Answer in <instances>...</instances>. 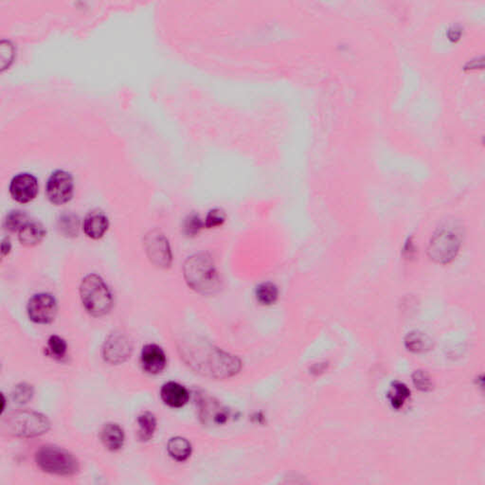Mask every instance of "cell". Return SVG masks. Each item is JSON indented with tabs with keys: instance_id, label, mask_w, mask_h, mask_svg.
<instances>
[{
	"instance_id": "cell-31",
	"label": "cell",
	"mask_w": 485,
	"mask_h": 485,
	"mask_svg": "<svg viewBox=\"0 0 485 485\" xmlns=\"http://www.w3.org/2000/svg\"><path fill=\"white\" fill-rule=\"evenodd\" d=\"M405 252L407 253L408 257H412L413 253H415V247L413 246L412 241L408 242Z\"/></svg>"
},
{
	"instance_id": "cell-1",
	"label": "cell",
	"mask_w": 485,
	"mask_h": 485,
	"mask_svg": "<svg viewBox=\"0 0 485 485\" xmlns=\"http://www.w3.org/2000/svg\"><path fill=\"white\" fill-rule=\"evenodd\" d=\"M178 351L180 358L190 370L210 380H227L241 371L242 362L236 356L207 341H182Z\"/></svg>"
},
{
	"instance_id": "cell-4",
	"label": "cell",
	"mask_w": 485,
	"mask_h": 485,
	"mask_svg": "<svg viewBox=\"0 0 485 485\" xmlns=\"http://www.w3.org/2000/svg\"><path fill=\"white\" fill-rule=\"evenodd\" d=\"M80 298L85 310L94 318L108 315L112 310V293L103 279L97 274H88L82 279Z\"/></svg>"
},
{
	"instance_id": "cell-5",
	"label": "cell",
	"mask_w": 485,
	"mask_h": 485,
	"mask_svg": "<svg viewBox=\"0 0 485 485\" xmlns=\"http://www.w3.org/2000/svg\"><path fill=\"white\" fill-rule=\"evenodd\" d=\"M38 469L54 476L73 477L80 471V462L73 453L63 447L47 445L36 453Z\"/></svg>"
},
{
	"instance_id": "cell-12",
	"label": "cell",
	"mask_w": 485,
	"mask_h": 485,
	"mask_svg": "<svg viewBox=\"0 0 485 485\" xmlns=\"http://www.w3.org/2000/svg\"><path fill=\"white\" fill-rule=\"evenodd\" d=\"M142 370L149 375H160L167 366V356L163 349L155 343L146 344L140 353Z\"/></svg>"
},
{
	"instance_id": "cell-2",
	"label": "cell",
	"mask_w": 485,
	"mask_h": 485,
	"mask_svg": "<svg viewBox=\"0 0 485 485\" xmlns=\"http://www.w3.org/2000/svg\"><path fill=\"white\" fill-rule=\"evenodd\" d=\"M183 276L192 290L203 296H214L222 288V281L214 260L206 252L188 257Z\"/></svg>"
},
{
	"instance_id": "cell-29",
	"label": "cell",
	"mask_w": 485,
	"mask_h": 485,
	"mask_svg": "<svg viewBox=\"0 0 485 485\" xmlns=\"http://www.w3.org/2000/svg\"><path fill=\"white\" fill-rule=\"evenodd\" d=\"M225 221V215L220 210H210L209 214L207 215L205 220V227L207 229H212L221 226Z\"/></svg>"
},
{
	"instance_id": "cell-10",
	"label": "cell",
	"mask_w": 485,
	"mask_h": 485,
	"mask_svg": "<svg viewBox=\"0 0 485 485\" xmlns=\"http://www.w3.org/2000/svg\"><path fill=\"white\" fill-rule=\"evenodd\" d=\"M46 194L49 202L56 206H61L71 201L74 194L73 175L66 171H54L47 182Z\"/></svg>"
},
{
	"instance_id": "cell-19",
	"label": "cell",
	"mask_w": 485,
	"mask_h": 485,
	"mask_svg": "<svg viewBox=\"0 0 485 485\" xmlns=\"http://www.w3.org/2000/svg\"><path fill=\"white\" fill-rule=\"evenodd\" d=\"M137 423L138 440L143 443L149 442L157 430V418L152 412H145L138 415Z\"/></svg>"
},
{
	"instance_id": "cell-16",
	"label": "cell",
	"mask_w": 485,
	"mask_h": 485,
	"mask_svg": "<svg viewBox=\"0 0 485 485\" xmlns=\"http://www.w3.org/2000/svg\"><path fill=\"white\" fill-rule=\"evenodd\" d=\"M100 439L106 449L117 452L125 445V430L117 423H108L101 430Z\"/></svg>"
},
{
	"instance_id": "cell-24",
	"label": "cell",
	"mask_w": 485,
	"mask_h": 485,
	"mask_svg": "<svg viewBox=\"0 0 485 485\" xmlns=\"http://www.w3.org/2000/svg\"><path fill=\"white\" fill-rule=\"evenodd\" d=\"M29 221L28 214L21 210H12L5 219V227L11 232H19Z\"/></svg>"
},
{
	"instance_id": "cell-8",
	"label": "cell",
	"mask_w": 485,
	"mask_h": 485,
	"mask_svg": "<svg viewBox=\"0 0 485 485\" xmlns=\"http://www.w3.org/2000/svg\"><path fill=\"white\" fill-rule=\"evenodd\" d=\"M133 341L125 332L114 331L103 343L101 356L110 365H121L132 356Z\"/></svg>"
},
{
	"instance_id": "cell-6",
	"label": "cell",
	"mask_w": 485,
	"mask_h": 485,
	"mask_svg": "<svg viewBox=\"0 0 485 485\" xmlns=\"http://www.w3.org/2000/svg\"><path fill=\"white\" fill-rule=\"evenodd\" d=\"M461 235L450 227H442L430 239V259L439 264H449L456 258L462 245Z\"/></svg>"
},
{
	"instance_id": "cell-30",
	"label": "cell",
	"mask_w": 485,
	"mask_h": 485,
	"mask_svg": "<svg viewBox=\"0 0 485 485\" xmlns=\"http://www.w3.org/2000/svg\"><path fill=\"white\" fill-rule=\"evenodd\" d=\"M12 251V244L11 241L8 238H5L2 240L1 242V256L2 258L8 256L10 252Z\"/></svg>"
},
{
	"instance_id": "cell-18",
	"label": "cell",
	"mask_w": 485,
	"mask_h": 485,
	"mask_svg": "<svg viewBox=\"0 0 485 485\" xmlns=\"http://www.w3.org/2000/svg\"><path fill=\"white\" fill-rule=\"evenodd\" d=\"M167 451L175 461L183 462H186L192 455V447L186 438L177 436L168 442Z\"/></svg>"
},
{
	"instance_id": "cell-28",
	"label": "cell",
	"mask_w": 485,
	"mask_h": 485,
	"mask_svg": "<svg viewBox=\"0 0 485 485\" xmlns=\"http://www.w3.org/2000/svg\"><path fill=\"white\" fill-rule=\"evenodd\" d=\"M412 382L421 392H430L432 388V380L425 371H416L412 375Z\"/></svg>"
},
{
	"instance_id": "cell-17",
	"label": "cell",
	"mask_w": 485,
	"mask_h": 485,
	"mask_svg": "<svg viewBox=\"0 0 485 485\" xmlns=\"http://www.w3.org/2000/svg\"><path fill=\"white\" fill-rule=\"evenodd\" d=\"M47 231L40 222L29 221L18 232V240L25 247H36L46 237Z\"/></svg>"
},
{
	"instance_id": "cell-22",
	"label": "cell",
	"mask_w": 485,
	"mask_h": 485,
	"mask_svg": "<svg viewBox=\"0 0 485 485\" xmlns=\"http://www.w3.org/2000/svg\"><path fill=\"white\" fill-rule=\"evenodd\" d=\"M410 397V388L402 382L393 383L392 388L388 392V398L390 405L395 410H399L404 406L406 400Z\"/></svg>"
},
{
	"instance_id": "cell-15",
	"label": "cell",
	"mask_w": 485,
	"mask_h": 485,
	"mask_svg": "<svg viewBox=\"0 0 485 485\" xmlns=\"http://www.w3.org/2000/svg\"><path fill=\"white\" fill-rule=\"evenodd\" d=\"M160 398L168 407L180 408L189 402L190 393L184 386L175 381H170L162 386Z\"/></svg>"
},
{
	"instance_id": "cell-7",
	"label": "cell",
	"mask_w": 485,
	"mask_h": 485,
	"mask_svg": "<svg viewBox=\"0 0 485 485\" xmlns=\"http://www.w3.org/2000/svg\"><path fill=\"white\" fill-rule=\"evenodd\" d=\"M143 245L151 264L160 269H168L172 266V249L164 234L158 229L150 231L145 235Z\"/></svg>"
},
{
	"instance_id": "cell-9",
	"label": "cell",
	"mask_w": 485,
	"mask_h": 485,
	"mask_svg": "<svg viewBox=\"0 0 485 485\" xmlns=\"http://www.w3.org/2000/svg\"><path fill=\"white\" fill-rule=\"evenodd\" d=\"M27 314L29 321L39 325H48L55 321L58 303L51 294H36L29 299Z\"/></svg>"
},
{
	"instance_id": "cell-14",
	"label": "cell",
	"mask_w": 485,
	"mask_h": 485,
	"mask_svg": "<svg viewBox=\"0 0 485 485\" xmlns=\"http://www.w3.org/2000/svg\"><path fill=\"white\" fill-rule=\"evenodd\" d=\"M110 229V220L101 210H93L86 215L83 222L84 234L92 240H100Z\"/></svg>"
},
{
	"instance_id": "cell-3",
	"label": "cell",
	"mask_w": 485,
	"mask_h": 485,
	"mask_svg": "<svg viewBox=\"0 0 485 485\" xmlns=\"http://www.w3.org/2000/svg\"><path fill=\"white\" fill-rule=\"evenodd\" d=\"M51 422L46 415L29 410H19L3 417L1 433L12 438H36L48 433Z\"/></svg>"
},
{
	"instance_id": "cell-20",
	"label": "cell",
	"mask_w": 485,
	"mask_h": 485,
	"mask_svg": "<svg viewBox=\"0 0 485 485\" xmlns=\"http://www.w3.org/2000/svg\"><path fill=\"white\" fill-rule=\"evenodd\" d=\"M406 348L410 352L422 353L427 352L432 347V340L422 332L414 331L408 333L405 340Z\"/></svg>"
},
{
	"instance_id": "cell-21",
	"label": "cell",
	"mask_w": 485,
	"mask_h": 485,
	"mask_svg": "<svg viewBox=\"0 0 485 485\" xmlns=\"http://www.w3.org/2000/svg\"><path fill=\"white\" fill-rule=\"evenodd\" d=\"M255 296L257 301L262 306H272L279 298V289L276 284L266 282L256 287Z\"/></svg>"
},
{
	"instance_id": "cell-13",
	"label": "cell",
	"mask_w": 485,
	"mask_h": 485,
	"mask_svg": "<svg viewBox=\"0 0 485 485\" xmlns=\"http://www.w3.org/2000/svg\"><path fill=\"white\" fill-rule=\"evenodd\" d=\"M199 408L200 419L207 425L225 424L229 417L226 408L219 404V401L207 395L199 397Z\"/></svg>"
},
{
	"instance_id": "cell-27",
	"label": "cell",
	"mask_w": 485,
	"mask_h": 485,
	"mask_svg": "<svg viewBox=\"0 0 485 485\" xmlns=\"http://www.w3.org/2000/svg\"><path fill=\"white\" fill-rule=\"evenodd\" d=\"M59 229L63 236L68 237V238L77 237L79 234L78 219L76 217L69 216V215L63 217L60 220Z\"/></svg>"
},
{
	"instance_id": "cell-26",
	"label": "cell",
	"mask_w": 485,
	"mask_h": 485,
	"mask_svg": "<svg viewBox=\"0 0 485 485\" xmlns=\"http://www.w3.org/2000/svg\"><path fill=\"white\" fill-rule=\"evenodd\" d=\"M204 227L205 223L200 219L199 215H192V216L188 217L186 221L184 222L183 232H184L185 236L194 238L200 234Z\"/></svg>"
},
{
	"instance_id": "cell-23",
	"label": "cell",
	"mask_w": 485,
	"mask_h": 485,
	"mask_svg": "<svg viewBox=\"0 0 485 485\" xmlns=\"http://www.w3.org/2000/svg\"><path fill=\"white\" fill-rule=\"evenodd\" d=\"M47 351L54 360H62L68 353V343L61 336H51L47 343Z\"/></svg>"
},
{
	"instance_id": "cell-11",
	"label": "cell",
	"mask_w": 485,
	"mask_h": 485,
	"mask_svg": "<svg viewBox=\"0 0 485 485\" xmlns=\"http://www.w3.org/2000/svg\"><path fill=\"white\" fill-rule=\"evenodd\" d=\"M9 190L12 199L21 204H27L36 199L38 195V180L33 175L22 173L12 177Z\"/></svg>"
},
{
	"instance_id": "cell-25",
	"label": "cell",
	"mask_w": 485,
	"mask_h": 485,
	"mask_svg": "<svg viewBox=\"0 0 485 485\" xmlns=\"http://www.w3.org/2000/svg\"><path fill=\"white\" fill-rule=\"evenodd\" d=\"M12 399L18 404L24 405L33 399L34 395V388L33 386L28 383H21L16 385L12 390Z\"/></svg>"
}]
</instances>
